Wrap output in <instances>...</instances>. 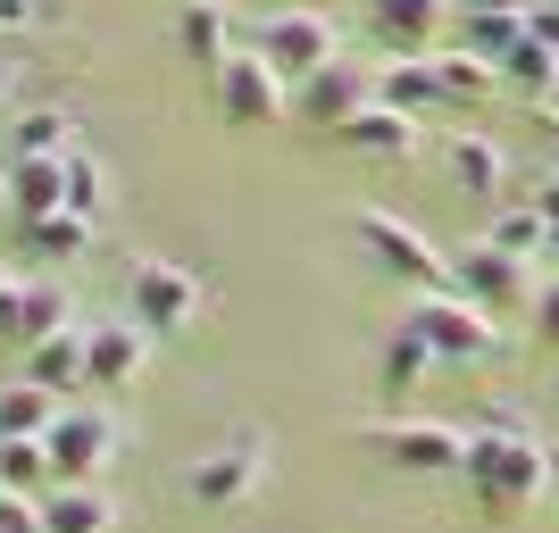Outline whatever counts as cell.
Segmentation results:
<instances>
[{"mask_svg":"<svg viewBox=\"0 0 559 533\" xmlns=\"http://www.w3.org/2000/svg\"><path fill=\"white\" fill-rule=\"evenodd\" d=\"M460 484L485 500V517H510V509H526L535 492H551V450H543L510 409H485L460 441Z\"/></svg>","mask_w":559,"mask_h":533,"instance_id":"cell-1","label":"cell"},{"mask_svg":"<svg viewBox=\"0 0 559 533\" xmlns=\"http://www.w3.org/2000/svg\"><path fill=\"white\" fill-rule=\"evenodd\" d=\"M401 325H409V334H418V342L435 350V367H485V359H501V334H492V308H476L467 292H451V283L418 292Z\"/></svg>","mask_w":559,"mask_h":533,"instance_id":"cell-2","label":"cell"},{"mask_svg":"<svg viewBox=\"0 0 559 533\" xmlns=\"http://www.w3.org/2000/svg\"><path fill=\"white\" fill-rule=\"evenodd\" d=\"M251 50L284 75V84H301V75H318V68L343 59V34H334L326 9H301V0H293V9H267V17H259Z\"/></svg>","mask_w":559,"mask_h":533,"instance_id":"cell-3","label":"cell"},{"mask_svg":"<svg viewBox=\"0 0 559 533\" xmlns=\"http://www.w3.org/2000/svg\"><path fill=\"white\" fill-rule=\"evenodd\" d=\"M350 242L368 251L376 276L409 283V292H435V283H443V251H435L409 217H393V209H359V217H350Z\"/></svg>","mask_w":559,"mask_h":533,"instance_id":"cell-4","label":"cell"},{"mask_svg":"<svg viewBox=\"0 0 559 533\" xmlns=\"http://www.w3.org/2000/svg\"><path fill=\"white\" fill-rule=\"evenodd\" d=\"M43 441H50V475H59V484H93L100 467L117 459L126 425H117V409H100V400H68Z\"/></svg>","mask_w":559,"mask_h":533,"instance_id":"cell-5","label":"cell"},{"mask_svg":"<svg viewBox=\"0 0 559 533\" xmlns=\"http://www.w3.org/2000/svg\"><path fill=\"white\" fill-rule=\"evenodd\" d=\"M460 425L443 417H368L359 425V450H376V459H393L401 475H451L460 467Z\"/></svg>","mask_w":559,"mask_h":533,"instance_id":"cell-6","label":"cell"},{"mask_svg":"<svg viewBox=\"0 0 559 533\" xmlns=\"http://www.w3.org/2000/svg\"><path fill=\"white\" fill-rule=\"evenodd\" d=\"M126 317L142 325V334H185L192 317H201V276L192 267H167V258H134V276H126Z\"/></svg>","mask_w":559,"mask_h":533,"instance_id":"cell-7","label":"cell"},{"mask_svg":"<svg viewBox=\"0 0 559 533\" xmlns=\"http://www.w3.org/2000/svg\"><path fill=\"white\" fill-rule=\"evenodd\" d=\"M210 84H217V117H226V125H276V117L293 109V84H284L251 43L226 50V59L210 68Z\"/></svg>","mask_w":559,"mask_h":533,"instance_id":"cell-8","label":"cell"},{"mask_svg":"<svg viewBox=\"0 0 559 533\" xmlns=\"http://www.w3.org/2000/svg\"><path fill=\"white\" fill-rule=\"evenodd\" d=\"M259 484H267V441H251V434L217 441L210 459H192V475H185V492L201 509H242Z\"/></svg>","mask_w":559,"mask_h":533,"instance_id":"cell-9","label":"cell"},{"mask_svg":"<svg viewBox=\"0 0 559 533\" xmlns=\"http://www.w3.org/2000/svg\"><path fill=\"white\" fill-rule=\"evenodd\" d=\"M368 100H384V84H376V68H359V59H334V68H318V75L293 84V117H309L318 134H334V125L359 117Z\"/></svg>","mask_w":559,"mask_h":533,"instance_id":"cell-10","label":"cell"},{"mask_svg":"<svg viewBox=\"0 0 559 533\" xmlns=\"http://www.w3.org/2000/svg\"><path fill=\"white\" fill-rule=\"evenodd\" d=\"M443 283H451V292H467L476 308H492V317H501L510 301H526V292H535V276H526V258L492 251V242H467L460 258H443Z\"/></svg>","mask_w":559,"mask_h":533,"instance_id":"cell-11","label":"cell"},{"mask_svg":"<svg viewBox=\"0 0 559 533\" xmlns=\"http://www.w3.org/2000/svg\"><path fill=\"white\" fill-rule=\"evenodd\" d=\"M418 117L409 109H393V100H368L359 117H343L326 142H343V150H359V159H418Z\"/></svg>","mask_w":559,"mask_h":533,"instance_id":"cell-12","label":"cell"},{"mask_svg":"<svg viewBox=\"0 0 559 533\" xmlns=\"http://www.w3.org/2000/svg\"><path fill=\"white\" fill-rule=\"evenodd\" d=\"M84 342H93V392H126V384L151 367V342H159V334H142L134 317H109V325H84Z\"/></svg>","mask_w":559,"mask_h":533,"instance_id":"cell-13","label":"cell"},{"mask_svg":"<svg viewBox=\"0 0 559 533\" xmlns=\"http://www.w3.org/2000/svg\"><path fill=\"white\" fill-rule=\"evenodd\" d=\"M25 375H34L43 392H59V400L93 392V342H84V325H68V334L34 342V350H25Z\"/></svg>","mask_w":559,"mask_h":533,"instance_id":"cell-14","label":"cell"},{"mask_svg":"<svg viewBox=\"0 0 559 533\" xmlns=\"http://www.w3.org/2000/svg\"><path fill=\"white\" fill-rule=\"evenodd\" d=\"M368 25L401 50V59H418V50H435V34L451 25V0H368Z\"/></svg>","mask_w":559,"mask_h":533,"instance_id":"cell-15","label":"cell"},{"mask_svg":"<svg viewBox=\"0 0 559 533\" xmlns=\"http://www.w3.org/2000/svg\"><path fill=\"white\" fill-rule=\"evenodd\" d=\"M0 175H9V217H17V226L68 209V150H59V159H9Z\"/></svg>","mask_w":559,"mask_h":533,"instance_id":"cell-16","label":"cell"},{"mask_svg":"<svg viewBox=\"0 0 559 533\" xmlns=\"http://www.w3.org/2000/svg\"><path fill=\"white\" fill-rule=\"evenodd\" d=\"M176 50H185L192 68H217L234 43V0H176Z\"/></svg>","mask_w":559,"mask_h":533,"instance_id":"cell-17","label":"cell"},{"mask_svg":"<svg viewBox=\"0 0 559 533\" xmlns=\"http://www.w3.org/2000/svg\"><path fill=\"white\" fill-rule=\"evenodd\" d=\"M451 184H460L467 201H501V192H510V150L492 134H451Z\"/></svg>","mask_w":559,"mask_h":533,"instance_id":"cell-18","label":"cell"},{"mask_svg":"<svg viewBox=\"0 0 559 533\" xmlns=\"http://www.w3.org/2000/svg\"><path fill=\"white\" fill-rule=\"evenodd\" d=\"M117 500L100 484H50L43 492V533H109Z\"/></svg>","mask_w":559,"mask_h":533,"instance_id":"cell-19","label":"cell"},{"mask_svg":"<svg viewBox=\"0 0 559 533\" xmlns=\"http://www.w3.org/2000/svg\"><path fill=\"white\" fill-rule=\"evenodd\" d=\"M426 375H435V350H426L409 325H393V334H384V350H376V392H384V400H409Z\"/></svg>","mask_w":559,"mask_h":533,"instance_id":"cell-20","label":"cell"},{"mask_svg":"<svg viewBox=\"0 0 559 533\" xmlns=\"http://www.w3.org/2000/svg\"><path fill=\"white\" fill-rule=\"evenodd\" d=\"M25 251L43 258V267H75V258L93 251V217H75V209H50L25 226Z\"/></svg>","mask_w":559,"mask_h":533,"instance_id":"cell-21","label":"cell"},{"mask_svg":"<svg viewBox=\"0 0 559 533\" xmlns=\"http://www.w3.org/2000/svg\"><path fill=\"white\" fill-rule=\"evenodd\" d=\"M59 409H68V400L43 392L34 375H25V384H0V441H17V434H50V425H59Z\"/></svg>","mask_w":559,"mask_h":533,"instance_id":"cell-22","label":"cell"},{"mask_svg":"<svg viewBox=\"0 0 559 533\" xmlns=\"http://www.w3.org/2000/svg\"><path fill=\"white\" fill-rule=\"evenodd\" d=\"M50 484H59V475H50V441H43V434L0 441V492H25V500H43Z\"/></svg>","mask_w":559,"mask_h":533,"instance_id":"cell-23","label":"cell"},{"mask_svg":"<svg viewBox=\"0 0 559 533\" xmlns=\"http://www.w3.org/2000/svg\"><path fill=\"white\" fill-rule=\"evenodd\" d=\"M426 68H435V84H443V109H460V100H485L501 75L476 59V50H418Z\"/></svg>","mask_w":559,"mask_h":533,"instance_id":"cell-24","label":"cell"},{"mask_svg":"<svg viewBox=\"0 0 559 533\" xmlns=\"http://www.w3.org/2000/svg\"><path fill=\"white\" fill-rule=\"evenodd\" d=\"M50 334H68V292L50 276H25V292H17V342L34 350V342H50Z\"/></svg>","mask_w":559,"mask_h":533,"instance_id":"cell-25","label":"cell"},{"mask_svg":"<svg viewBox=\"0 0 559 533\" xmlns=\"http://www.w3.org/2000/svg\"><path fill=\"white\" fill-rule=\"evenodd\" d=\"M59 150H75L68 109H25L17 125H9V159H59Z\"/></svg>","mask_w":559,"mask_h":533,"instance_id":"cell-26","label":"cell"},{"mask_svg":"<svg viewBox=\"0 0 559 533\" xmlns=\"http://www.w3.org/2000/svg\"><path fill=\"white\" fill-rule=\"evenodd\" d=\"M485 242H492V251H510V258H526V267H535V251H551V217H543L535 201H526V209H492Z\"/></svg>","mask_w":559,"mask_h":533,"instance_id":"cell-27","label":"cell"},{"mask_svg":"<svg viewBox=\"0 0 559 533\" xmlns=\"http://www.w3.org/2000/svg\"><path fill=\"white\" fill-rule=\"evenodd\" d=\"M376 84H384V100H393V109H409V117L443 109V84H435V68H426V59H393V68H376Z\"/></svg>","mask_w":559,"mask_h":533,"instance_id":"cell-28","label":"cell"},{"mask_svg":"<svg viewBox=\"0 0 559 533\" xmlns=\"http://www.w3.org/2000/svg\"><path fill=\"white\" fill-rule=\"evenodd\" d=\"M551 59H559V50H543L535 34H518V50H510V59H501V68H492V75H501L510 93L543 100V93H551Z\"/></svg>","mask_w":559,"mask_h":533,"instance_id":"cell-29","label":"cell"},{"mask_svg":"<svg viewBox=\"0 0 559 533\" xmlns=\"http://www.w3.org/2000/svg\"><path fill=\"white\" fill-rule=\"evenodd\" d=\"M518 34H526V17H460V50H476L485 68H501V59H510Z\"/></svg>","mask_w":559,"mask_h":533,"instance_id":"cell-30","label":"cell"},{"mask_svg":"<svg viewBox=\"0 0 559 533\" xmlns=\"http://www.w3.org/2000/svg\"><path fill=\"white\" fill-rule=\"evenodd\" d=\"M100 201H109L100 159H93V150H68V209H75V217H100Z\"/></svg>","mask_w":559,"mask_h":533,"instance_id":"cell-31","label":"cell"},{"mask_svg":"<svg viewBox=\"0 0 559 533\" xmlns=\"http://www.w3.org/2000/svg\"><path fill=\"white\" fill-rule=\"evenodd\" d=\"M526 317H535V334L559 350V276H535V292H526Z\"/></svg>","mask_w":559,"mask_h":533,"instance_id":"cell-32","label":"cell"},{"mask_svg":"<svg viewBox=\"0 0 559 533\" xmlns=\"http://www.w3.org/2000/svg\"><path fill=\"white\" fill-rule=\"evenodd\" d=\"M0 533H43V500H25V492H0Z\"/></svg>","mask_w":559,"mask_h":533,"instance_id":"cell-33","label":"cell"},{"mask_svg":"<svg viewBox=\"0 0 559 533\" xmlns=\"http://www.w3.org/2000/svg\"><path fill=\"white\" fill-rule=\"evenodd\" d=\"M17 292H25V276L0 258V342H17Z\"/></svg>","mask_w":559,"mask_h":533,"instance_id":"cell-34","label":"cell"},{"mask_svg":"<svg viewBox=\"0 0 559 533\" xmlns=\"http://www.w3.org/2000/svg\"><path fill=\"white\" fill-rule=\"evenodd\" d=\"M526 34H535L543 50H559V0H526Z\"/></svg>","mask_w":559,"mask_h":533,"instance_id":"cell-35","label":"cell"},{"mask_svg":"<svg viewBox=\"0 0 559 533\" xmlns=\"http://www.w3.org/2000/svg\"><path fill=\"white\" fill-rule=\"evenodd\" d=\"M50 9L43 0H0V34H25V25H43Z\"/></svg>","mask_w":559,"mask_h":533,"instance_id":"cell-36","label":"cell"},{"mask_svg":"<svg viewBox=\"0 0 559 533\" xmlns=\"http://www.w3.org/2000/svg\"><path fill=\"white\" fill-rule=\"evenodd\" d=\"M451 17H526V0H451Z\"/></svg>","mask_w":559,"mask_h":533,"instance_id":"cell-37","label":"cell"},{"mask_svg":"<svg viewBox=\"0 0 559 533\" xmlns=\"http://www.w3.org/2000/svg\"><path fill=\"white\" fill-rule=\"evenodd\" d=\"M9 93H17V59L0 50V109H9Z\"/></svg>","mask_w":559,"mask_h":533,"instance_id":"cell-38","label":"cell"},{"mask_svg":"<svg viewBox=\"0 0 559 533\" xmlns=\"http://www.w3.org/2000/svg\"><path fill=\"white\" fill-rule=\"evenodd\" d=\"M535 209H543V217H551V226H559V175H551V184L535 192Z\"/></svg>","mask_w":559,"mask_h":533,"instance_id":"cell-39","label":"cell"},{"mask_svg":"<svg viewBox=\"0 0 559 533\" xmlns=\"http://www.w3.org/2000/svg\"><path fill=\"white\" fill-rule=\"evenodd\" d=\"M543 100H551V117H559V59H551V93H543Z\"/></svg>","mask_w":559,"mask_h":533,"instance_id":"cell-40","label":"cell"},{"mask_svg":"<svg viewBox=\"0 0 559 533\" xmlns=\"http://www.w3.org/2000/svg\"><path fill=\"white\" fill-rule=\"evenodd\" d=\"M0 209H9V175H0Z\"/></svg>","mask_w":559,"mask_h":533,"instance_id":"cell-41","label":"cell"},{"mask_svg":"<svg viewBox=\"0 0 559 533\" xmlns=\"http://www.w3.org/2000/svg\"><path fill=\"white\" fill-rule=\"evenodd\" d=\"M551 484H559V450H551Z\"/></svg>","mask_w":559,"mask_h":533,"instance_id":"cell-42","label":"cell"},{"mask_svg":"<svg viewBox=\"0 0 559 533\" xmlns=\"http://www.w3.org/2000/svg\"><path fill=\"white\" fill-rule=\"evenodd\" d=\"M551 258H559V226H551Z\"/></svg>","mask_w":559,"mask_h":533,"instance_id":"cell-43","label":"cell"},{"mask_svg":"<svg viewBox=\"0 0 559 533\" xmlns=\"http://www.w3.org/2000/svg\"><path fill=\"white\" fill-rule=\"evenodd\" d=\"M551 150H559V125H551Z\"/></svg>","mask_w":559,"mask_h":533,"instance_id":"cell-44","label":"cell"}]
</instances>
